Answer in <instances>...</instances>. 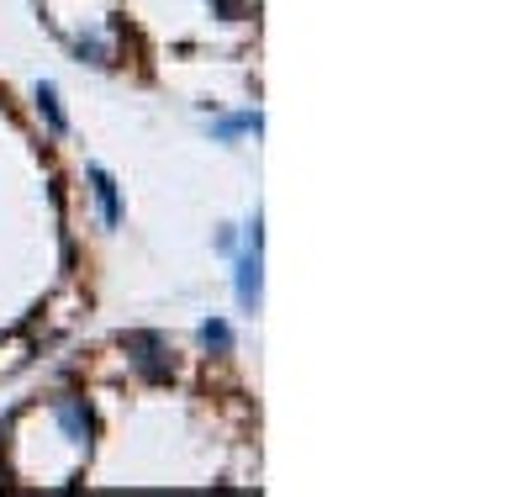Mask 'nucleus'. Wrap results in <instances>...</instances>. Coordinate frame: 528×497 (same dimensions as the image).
I'll use <instances>...</instances> for the list:
<instances>
[{
  "label": "nucleus",
  "instance_id": "7",
  "mask_svg": "<svg viewBox=\"0 0 528 497\" xmlns=\"http://www.w3.org/2000/svg\"><path fill=\"white\" fill-rule=\"evenodd\" d=\"M259 127H264V117H259V112H243V117H222V122L212 127V138L228 143V138H238V133H259Z\"/></svg>",
  "mask_w": 528,
  "mask_h": 497
},
{
  "label": "nucleus",
  "instance_id": "4",
  "mask_svg": "<svg viewBox=\"0 0 528 497\" xmlns=\"http://www.w3.org/2000/svg\"><path fill=\"white\" fill-rule=\"evenodd\" d=\"M90 186H96V201H101V223L117 228L122 223V201H117V180H111L101 164H90Z\"/></svg>",
  "mask_w": 528,
  "mask_h": 497
},
{
  "label": "nucleus",
  "instance_id": "3",
  "mask_svg": "<svg viewBox=\"0 0 528 497\" xmlns=\"http://www.w3.org/2000/svg\"><path fill=\"white\" fill-rule=\"evenodd\" d=\"M122 349L138 360V371H143L148 381H164V376H169V349H164L159 334H127Z\"/></svg>",
  "mask_w": 528,
  "mask_h": 497
},
{
  "label": "nucleus",
  "instance_id": "8",
  "mask_svg": "<svg viewBox=\"0 0 528 497\" xmlns=\"http://www.w3.org/2000/svg\"><path fill=\"white\" fill-rule=\"evenodd\" d=\"M74 53H80L85 64H111V43L106 38H80V43H74Z\"/></svg>",
  "mask_w": 528,
  "mask_h": 497
},
{
  "label": "nucleus",
  "instance_id": "6",
  "mask_svg": "<svg viewBox=\"0 0 528 497\" xmlns=\"http://www.w3.org/2000/svg\"><path fill=\"white\" fill-rule=\"evenodd\" d=\"M201 344L212 349V355H233V328L222 323V318H206L201 323Z\"/></svg>",
  "mask_w": 528,
  "mask_h": 497
},
{
  "label": "nucleus",
  "instance_id": "5",
  "mask_svg": "<svg viewBox=\"0 0 528 497\" xmlns=\"http://www.w3.org/2000/svg\"><path fill=\"white\" fill-rule=\"evenodd\" d=\"M37 112H43L48 117V127H53V133H69V122H64V106H59V90H53V85H37Z\"/></svg>",
  "mask_w": 528,
  "mask_h": 497
},
{
  "label": "nucleus",
  "instance_id": "9",
  "mask_svg": "<svg viewBox=\"0 0 528 497\" xmlns=\"http://www.w3.org/2000/svg\"><path fill=\"white\" fill-rule=\"evenodd\" d=\"M212 6H217V11H228V16H238V11H243V0H212Z\"/></svg>",
  "mask_w": 528,
  "mask_h": 497
},
{
  "label": "nucleus",
  "instance_id": "2",
  "mask_svg": "<svg viewBox=\"0 0 528 497\" xmlns=\"http://www.w3.org/2000/svg\"><path fill=\"white\" fill-rule=\"evenodd\" d=\"M259 244H264V228L254 217L249 223V249L238 254V302H243V312H259V297H264V254H259Z\"/></svg>",
  "mask_w": 528,
  "mask_h": 497
},
{
  "label": "nucleus",
  "instance_id": "1",
  "mask_svg": "<svg viewBox=\"0 0 528 497\" xmlns=\"http://www.w3.org/2000/svg\"><path fill=\"white\" fill-rule=\"evenodd\" d=\"M48 413L59 418V429H64L69 445L80 450V455H90V439H96V418H90V402L74 397V392H64V397L48 402Z\"/></svg>",
  "mask_w": 528,
  "mask_h": 497
}]
</instances>
